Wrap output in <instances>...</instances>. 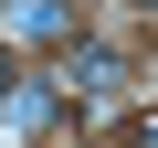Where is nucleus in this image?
I'll return each instance as SVG.
<instances>
[{
  "label": "nucleus",
  "mask_w": 158,
  "mask_h": 148,
  "mask_svg": "<svg viewBox=\"0 0 158 148\" xmlns=\"http://www.w3.org/2000/svg\"><path fill=\"white\" fill-rule=\"evenodd\" d=\"M11 85H21V63H11V42H0V95H11Z\"/></svg>",
  "instance_id": "nucleus-4"
},
{
  "label": "nucleus",
  "mask_w": 158,
  "mask_h": 148,
  "mask_svg": "<svg viewBox=\"0 0 158 148\" xmlns=\"http://www.w3.org/2000/svg\"><path fill=\"white\" fill-rule=\"evenodd\" d=\"M63 116H74L63 85H11V95H0V127H11V137H53Z\"/></svg>",
  "instance_id": "nucleus-3"
},
{
  "label": "nucleus",
  "mask_w": 158,
  "mask_h": 148,
  "mask_svg": "<svg viewBox=\"0 0 158 148\" xmlns=\"http://www.w3.org/2000/svg\"><path fill=\"white\" fill-rule=\"evenodd\" d=\"M127 85H137V63H127L116 42H63V95H74V106H116Z\"/></svg>",
  "instance_id": "nucleus-1"
},
{
  "label": "nucleus",
  "mask_w": 158,
  "mask_h": 148,
  "mask_svg": "<svg viewBox=\"0 0 158 148\" xmlns=\"http://www.w3.org/2000/svg\"><path fill=\"white\" fill-rule=\"evenodd\" d=\"M0 42H32V53H63V42H85V21H74V0H0Z\"/></svg>",
  "instance_id": "nucleus-2"
},
{
  "label": "nucleus",
  "mask_w": 158,
  "mask_h": 148,
  "mask_svg": "<svg viewBox=\"0 0 158 148\" xmlns=\"http://www.w3.org/2000/svg\"><path fill=\"white\" fill-rule=\"evenodd\" d=\"M137 11H158V0H137Z\"/></svg>",
  "instance_id": "nucleus-5"
}]
</instances>
